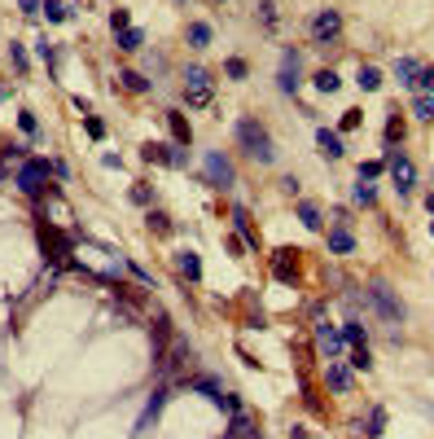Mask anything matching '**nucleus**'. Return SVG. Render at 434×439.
I'll return each mask as SVG.
<instances>
[{
    "label": "nucleus",
    "mask_w": 434,
    "mask_h": 439,
    "mask_svg": "<svg viewBox=\"0 0 434 439\" xmlns=\"http://www.w3.org/2000/svg\"><path fill=\"white\" fill-rule=\"evenodd\" d=\"M237 141H241V150L255 162H276V145H272L268 127H263L259 119H241L237 123Z\"/></svg>",
    "instance_id": "f257e3e1"
},
{
    "label": "nucleus",
    "mask_w": 434,
    "mask_h": 439,
    "mask_svg": "<svg viewBox=\"0 0 434 439\" xmlns=\"http://www.w3.org/2000/svg\"><path fill=\"white\" fill-rule=\"evenodd\" d=\"M48 158H27V162H18V176H13V185H18L27 198H40V193L48 189Z\"/></svg>",
    "instance_id": "f03ea898"
},
{
    "label": "nucleus",
    "mask_w": 434,
    "mask_h": 439,
    "mask_svg": "<svg viewBox=\"0 0 434 439\" xmlns=\"http://www.w3.org/2000/svg\"><path fill=\"white\" fill-rule=\"evenodd\" d=\"M215 84H211V71L206 67H185V102L189 106H211Z\"/></svg>",
    "instance_id": "7ed1b4c3"
},
{
    "label": "nucleus",
    "mask_w": 434,
    "mask_h": 439,
    "mask_svg": "<svg viewBox=\"0 0 434 439\" xmlns=\"http://www.w3.org/2000/svg\"><path fill=\"white\" fill-rule=\"evenodd\" d=\"M364 295H369V303H373L386 321H395V325L404 321V303H399V295H395V290H391L386 281H382V277H377V281H369V290H364Z\"/></svg>",
    "instance_id": "20e7f679"
},
{
    "label": "nucleus",
    "mask_w": 434,
    "mask_h": 439,
    "mask_svg": "<svg viewBox=\"0 0 434 439\" xmlns=\"http://www.w3.org/2000/svg\"><path fill=\"white\" fill-rule=\"evenodd\" d=\"M386 172H391V181H395V189H399V198H404V193H412V185H416V167H412L408 154L395 150V145L386 150Z\"/></svg>",
    "instance_id": "39448f33"
},
{
    "label": "nucleus",
    "mask_w": 434,
    "mask_h": 439,
    "mask_svg": "<svg viewBox=\"0 0 434 439\" xmlns=\"http://www.w3.org/2000/svg\"><path fill=\"white\" fill-rule=\"evenodd\" d=\"M141 158L145 162H162V167H189V150L185 145H162V141H149L145 150H141Z\"/></svg>",
    "instance_id": "423d86ee"
},
{
    "label": "nucleus",
    "mask_w": 434,
    "mask_h": 439,
    "mask_svg": "<svg viewBox=\"0 0 434 439\" xmlns=\"http://www.w3.org/2000/svg\"><path fill=\"white\" fill-rule=\"evenodd\" d=\"M202 172H206V185H211V189H232V181H237L232 162H228L220 150H211V154L202 158Z\"/></svg>",
    "instance_id": "0eeeda50"
},
{
    "label": "nucleus",
    "mask_w": 434,
    "mask_h": 439,
    "mask_svg": "<svg viewBox=\"0 0 434 439\" xmlns=\"http://www.w3.org/2000/svg\"><path fill=\"white\" fill-rule=\"evenodd\" d=\"M40 246H44V259H53V264H57V259L71 255L75 237H71V233H57L53 224H44V220H40Z\"/></svg>",
    "instance_id": "6e6552de"
},
{
    "label": "nucleus",
    "mask_w": 434,
    "mask_h": 439,
    "mask_svg": "<svg viewBox=\"0 0 434 439\" xmlns=\"http://www.w3.org/2000/svg\"><path fill=\"white\" fill-rule=\"evenodd\" d=\"M338 36H342V13L338 9H321L312 18V40L316 44H333Z\"/></svg>",
    "instance_id": "1a4fd4ad"
},
{
    "label": "nucleus",
    "mask_w": 434,
    "mask_h": 439,
    "mask_svg": "<svg viewBox=\"0 0 434 439\" xmlns=\"http://www.w3.org/2000/svg\"><path fill=\"white\" fill-rule=\"evenodd\" d=\"M189 386H193V391H202V396L215 404V409H224V413H237V409H241V404H237V396H228V391H224V386L215 382V378H189Z\"/></svg>",
    "instance_id": "9d476101"
},
{
    "label": "nucleus",
    "mask_w": 434,
    "mask_h": 439,
    "mask_svg": "<svg viewBox=\"0 0 434 439\" xmlns=\"http://www.w3.org/2000/svg\"><path fill=\"white\" fill-rule=\"evenodd\" d=\"M298 62H303V57H298L294 48H286V57H281V75H276V88L286 97H294L298 84H303V79H298Z\"/></svg>",
    "instance_id": "9b49d317"
},
{
    "label": "nucleus",
    "mask_w": 434,
    "mask_h": 439,
    "mask_svg": "<svg viewBox=\"0 0 434 439\" xmlns=\"http://www.w3.org/2000/svg\"><path fill=\"white\" fill-rule=\"evenodd\" d=\"M316 347H321L329 361H338V356H342V330H333L329 321H321V325H316Z\"/></svg>",
    "instance_id": "f8f14e48"
},
{
    "label": "nucleus",
    "mask_w": 434,
    "mask_h": 439,
    "mask_svg": "<svg viewBox=\"0 0 434 439\" xmlns=\"http://www.w3.org/2000/svg\"><path fill=\"white\" fill-rule=\"evenodd\" d=\"M224 439H263V435H259V421L250 417L246 409H237L232 421H228V431H224Z\"/></svg>",
    "instance_id": "ddd939ff"
},
{
    "label": "nucleus",
    "mask_w": 434,
    "mask_h": 439,
    "mask_svg": "<svg viewBox=\"0 0 434 439\" xmlns=\"http://www.w3.org/2000/svg\"><path fill=\"white\" fill-rule=\"evenodd\" d=\"M272 277L286 281V286L298 277V251H276V255H272Z\"/></svg>",
    "instance_id": "4468645a"
},
{
    "label": "nucleus",
    "mask_w": 434,
    "mask_h": 439,
    "mask_svg": "<svg viewBox=\"0 0 434 439\" xmlns=\"http://www.w3.org/2000/svg\"><path fill=\"white\" fill-rule=\"evenodd\" d=\"M325 382H329L338 396H351V386H356L351 369H346V365H338V361H329V369H325Z\"/></svg>",
    "instance_id": "2eb2a0df"
},
{
    "label": "nucleus",
    "mask_w": 434,
    "mask_h": 439,
    "mask_svg": "<svg viewBox=\"0 0 434 439\" xmlns=\"http://www.w3.org/2000/svg\"><path fill=\"white\" fill-rule=\"evenodd\" d=\"M329 251H333V255H351V251H356L351 224H333V229H329Z\"/></svg>",
    "instance_id": "dca6fc26"
},
{
    "label": "nucleus",
    "mask_w": 434,
    "mask_h": 439,
    "mask_svg": "<svg viewBox=\"0 0 434 439\" xmlns=\"http://www.w3.org/2000/svg\"><path fill=\"white\" fill-rule=\"evenodd\" d=\"M162 404H167V386H158V391L145 400V413H141V421H136V435H145V431H149V421H154V417L162 413Z\"/></svg>",
    "instance_id": "f3484780"
},
{
    "label": "nucleus",
    "mask_w": 434,
    "mask_h": 439,
    "mask_svg": "<svg viewBox=\"0 0 434 439\" xmlns=\"http://www.w3.org/2000/svg\"><path fill=\"white\" fill-rule=\"evenodd\" d=\"M395 75H399V84H404V88H416V84H421V62H416V57H399Z\"/></svg>",
    "instance_id": "a211bd4d"
},
{
    "label": "nucleus",
    "mask_w": 434,
    "mask_h": 439,
    "mask_svg": "<svg viewBox=\"0 0 434 439\" xmlns=\"http://www.w3.org/2000/svg\"><path fill=\"white\" fill-rule=\"evenodd\" d=\"M176 268H180V277L202 281V259H197V251H176Z\"/></svg>",
    "instance_id": "6ab92c4d"
},
{
    "label": "nucleus",
    "mask_w": 434,
    "mask_h": 439,
    "mask_svg": "<svg viewBox=\"0 0 434 439\" xmlns=\"http://www.w3.org/2000/svg\"><path fill=\"white\" fill-rule=\"evenodd\" d=\"M232 229H237L241 237H246V246H259V233L255 229H250V211L237 202V207H232Z\"/></svg>",
    "instance_id": "aec40b11"
},
{
    "label": "nucleus",
    "mask_w": 434,
    "mask_h": 439,
    "mask_svg": "<svg viewBox=\"0 0 434 439\" xmlns=\"http://www.w3.org/2000/svg\"><path fill=\"white\" fill-rule=\"evenodd\" d=\"M316 145H321L325 158H342V154H346V150H342V137L329 132V127H321V132H316Z\"/></svg>",
    "instance_id": "412c9836"
},
{
    "label": "nucleus",
    "mask_w": 434,
    "mask_h": 439,
    "mask_svg": "<svg viewBox=\"0 0 434 439\" xmlns=\"http://www.w3.org/2000/svg\"><path fill=\"white\" fill-rule=\"evenodd\" d=\"M167 123H172V137H176V145H189V123H185V115L180 110H167Z\"/></svg>",
    "instance_id": "4be33fe9"
},
{
    "label": "nucleus",
    "mask_w": 434,
    "mask_h": 439,
    "mask_svg": "<svg viewBox=\"0 0 434 439\" xmlns=\"http://www.w3.org/2000/svg\"><path fill=\"white\" fill-rule=\"evenodd\" d=\"M356 84H360L364 92H377V88H382V71H377V67H360V71H356Z\"/></svg>",
    "instance_id": "5701e85b"
},
{
    "label": "nucleus",
    "mask_w": 434,
    "mask_h": 439,
    "mask_svg": "<svg viewBox=\"0 0 434 439\" xmlns=\"http://www.w3.org/2000/svg\"><path fill=\"white\" fill-rule=\"evenodd\" d=\"M141 44H145V31H141V27H127V31H119V48H123V53H136Z\"/></svg>",
    "instance_id": "b1692460"
},
{
    "label": "nucleus",
    "mask_w": 434,
    "mask_h": 439,
    "mask_svg": "<svg viewBox=\"0 0 434 439\" xmlns=\"http://www.w3.org/2000/svg\"><path fill=\"white\" fill-rule=\"evenodd\" d=\"M119 84H123L127 92H149V79H145L141 71H119Z\"/></svg>",
    "instance_id": "393cba45"
},
{
    "label": "nucleus",
    "mask_w": 434,
    "mask_h": 439,
    "mask_svg": "<svg viewBox=\"0 0 434 439\" xmlns=\"http://www.w3.org/2000/svg\"><path fill=\"white\" fill-rule=\"evenodd\" d=\"M412 115L426 119V123L434 119V97H430V92H416V97H412Z\"/></svg>",
    "instance_id": "a878e982"
},
{
    "label": "nucleus",
    "mask_w": 434,
    "mask_h": 439,
    "mask_svg": "<svg viewBox=\"0 0 434 439\" xmlns=\"http://www.w3.org/2000/svg\"><path fill=\"white\" fill-rule=\"evenodd\" d=\"M298 220H303V229H321V207H316V202H303V207H298Z\"/></svg>",
    "instance_id": "bb28decb"
},
{
    "label": "nucleus",
    "mask_w": 434,
    "mask_h": 439,
    "mask_svg": "<svg viewBox=\"0 0 434 439\" xmlns=\"http://www.w3.org/2000/svg\"><path fill=\"white\" fill-rule=\"evenodd\" d=\"M342 343H351V347H369V343H364V325H360V321H346V325H342Z\"/></svg>",
    "instance_id": "cd10ccee"
},
{
    "label": "nucleus",
    "mask_w": 434,
    "mask_h": 439,
    "mask_svg": "<svg viewBox=\"0 0 434 439\" xmlns=\"http://www.w3.org/2000/svg\"><path fill=\"white\" fill-rule=\"evenodd\" d=\"M40 13H44L48 22H66V18H71V9H66L62 0H44V9H40Z\"/></svg>",
    "instance_id": "c85d7f7f"
},
{
    "label": "nucleus",
    "mask_w": 434,
    "mask_h": 439,
    "mask_svg": "<svg viewBox=\"0 0 434 439\" xmlns=\"http://www.w3.org/2000/svg\"><path fill=\"white\" fill-rule=\"evenodd\" d=\"M189 44L193 48H206L211 44V27L206 22H189Z\"/></svg>",
    "instance_id": "c756f323"
},
{
    "label": "nucleus",
    "mask_w": 434,
    "mask_h": 439,
    "mask_svg": "<svg viewBox=\"0 0 434 439\" xmlns=\"http://www.w3.org/2000/svg\"><path fill=\"white\" fill-rule=\"evenodd\" d=\"M382 172H386V158H382V162H360V172H356V176H360L364 185H373Z\"/></svg>",
    "instance_id": "7c9ffc66"
},
{
    "label": "nucleus",
    "mask_w": 434,
    "mask_h": 439,
    "mask_svg": "<svg viewBox=\"0 0 434 439\" xmlns=\"http://www.w3.org/2000/svg\"><path fill=\"white\" fill-rule=\"evenodd\" d=\"M338 84H342V79L333 75L329 67H325V71H316V88H321V92H338Z\"/></svg>",
    "instance_id": "2f4dec72"
},
{
    "label": "nucleus",
    "mask_w": 434,
    "mask_h": 439,
    "mask_svg": "<svg viewBox=\"0 0 434 439\" xmlns=\"http://www.w3.org/2000/svg\"><path fill=\"white\" fill-rule=\"evenodd\" d=\"M149 229H154V233H172V216H167V211H149Z\"/></svg>",
    "instance_id": "473e14b6"
},
{
    "label": "nucleus",
    "mask_w": 434,
    "mask_h": 439,
    "mask_svg": "<svg viewBox=\"0 0 434 439\" xmlns=\"http://www.w3.org/2000/svg\"><path fill=\"white\" fill-rule=\"evenodd\" d=\"M399 141H404V119L391 115V119H386V145H399Z\"/></svg>",
    "instance_id": "72a5a7b5"
},
{
    "label": "nucleus",
    "mask_w": 434,
    "mask_h": 439,
    "mask_svg": "<svg viewBox=\"0 0 434 439\" xmlns=\"http://www.w3.org/2000/svg\"><path fill=\"white\" fill-rule=\"evenodd\" d=\"M224 75H228V79H246V75H250V67H246V62H241V57H228V67H224Z\"/></svg>",
    "instance_id": "f704fd0d"
},
{
    "label": "nucleus",
    "mask_w": 434,
    "mask_h": 439,
    "mask_svg": "<svg viewBox=\"0 0 434 439\" xmlns=\"http://www.w3.org/2000/svg\"><path fill=\"white\" fill-rule=\"evenodd\" d=\"M382 426H386V413L373 409V417H369V439H382Z\"/></svg>",
    "instance_id": "c9c22d12"
},
{
    "label": "nucleus",
    "mask_w": 434,
    "mask_h": 439,
    "mask_svg": "<svg viewBox=\"0 0 434 439\" xmlns=\"http://www.w3.org/2000/svg\"><path fill=\"white\" fill-rule=\"evenodd\" d=\"M18 127H22L27 137H36V132H40V123H36V115H31V110H22V115H18Z\"/></svg>",
    "instance_id": "e433bc0d"
},
{
    "label": "nucleus",
    "mask_w": 434,
    "mask_h": 439,
    "mask_svg": "<svg viewBox=\"0 0 434 439\" xmlns=\"http://www.w3.org/2000/svg\"><path fill=\"white\" fill-rule=\"evenodd\" d=\"M373 198H377L373 185H364V181H360V185H356V202H360V207H373Z\"/></svg>",
    "instance_id": "4c0bfd02"
},
{
    "label": "nucleus",
    "mask_w": 434,
    "mask_h": 439,
    "mask_svg": "<svg viewBox=\"0 0 434 439\" xmlns=\"http://www.w3.org/2000/svg\"><path fill=\"white\" fill-rule=\"evenodd\" d=\"M369 365H373L369 347H356V351H351V369H369Z\"/></svg>",
    "instance_id": "58836bf2"
},
{
    "label": "nucleus",
    "mask_w": 434,
    "mask_h": 439,
    "mask_svg": "<svg viewBox=\"0 0 434 439\" xmlns=\"http://www.w3.org/2000/svg\"><path fill=\"white\" fill-rule=\"evenodd\" d=\"M110 27H114V36H119V31H127L132 22H127V9H114L110 13Z\"/></svg>",
    "instance_id": "ea45409f"
},
{
    "label": "nucleus",
    "mask_w": 434,
    "mask_h": 439,
    "mask_svg": "<svg viewBox=\"0 0 434 439\" xmlns=\"http://www.w3.org/2000/svg\"><path fill=\"white\" fill-rule=\"evenodd\" d=\"M83 127H88V137H97V141H102V137H106V123H102V119H97V115H88V119H83Z\"/></svg>",
    "instance_id": "a19ab883"
},
{
    "label": "nucleus",
    "mask_w": 434,
    "mask_h": 439,
    "mask_svg": "<svg viewBox=\"0 0 434 439\" xmlns=\"http://www.w3.org/2000/svg\"><path fill=\"white\" fill-rule=\"evenodd\" d=\"M9 57H13V67H18V71L27 75V67H31V62H27V53H22V44H13V48H9Z\"/></svg>",
    "instance_id": "79ce46f5"
},
{
    "label": "nucleus",
    "mask_w": 434,
    "mask_h": 439,
    "mask_svg": "<svg viewBox=\"0 0 434 439\" xmlns=\"http://www.w3.org/2000/svg\"><path fill=\"white\" fill-rule=\"evenodd\" d=\"M259 18L268 27H276V5H272V0H263V5H259Z\"/></svg>",
    "instance_id": "37998d69"
},
{
    "label": "nucleus",
    "mask_w": 434,
    "mask_h": 439,
    "mask_svg": "<svg viewBox=\"0 0 434 439\" xmlns=\"http://www.w3.org/2000/svg\"><path fill=\"white\" fill-rule=\"evenodd\" d=\"M36 48H40V57L48 62V67H53V62H57V48H53V44H48V40H40Z\"/></svg>",
    "instance_id": "c03bdc74"
},
{
    "label": "nucleus",
    "mask_w": 434,
    "mask_h": 439,
    "mask_svg": "<svg viewBox=\"0 0 434 439\" xmlns=\"http://www.w3.org/2000/svg\"><path fill=\"white\" fill-rule=\"evenodd\" d=\"M351 127H360V110H346L342 115V132H351Z\"/></svg>",
    "instance_id": "a18cd8bd"
},
{
    "label": "nucleus",
    "mask_w": 434,
    "mask_h": 439,
    "mask_svg": "<svg viewBox=\"0 0 434 439\" xmlns=\"http://www.w3.org/2000/svg\"><path fill=\"white\" fill-rule=\"evenodd\" d=\"M416 88H426V92H434V67H421V84Z\"/></svg>",
    "instance_id": "49530a36"
},
{
    "label": "nucleus",
    "mask_w": 434,
    "mask_h": 439,
    "mask_svg": "<svg viewBox=\"0 0 434 439\" xmlns=\"http://www.w3.org/2000/svg\"><path fill=\"white\" fill-rule=\"evenodd\" d=\"M149 198H154V193H149L145 185H136V189H132V202H141V207H149Z\"/></svg>",
    "instance_id": "de8ad7c7"
},
{
    "label": "nucleus",
    "mask_w": 434,
    "mask_h": 439,
    "mask_svg": "<svg viewBox=\"0 0 434 439\" xmlns=\"http://www.w3.org/2000/svg\"><path fill=\"white\" fill-rule=\"evenodd\" d=\"M18 5H22V13H27V18H36V13L44 9V5H40V0H18Z\"/></svg>",
    "instance_id": "09e8293b"
},
{
    "label": "nucleus",
    "mask_w": 434,
    "mask_h": 439,
    "mask_svg": "<svg viewBox=\"0 0 434 439\" xmlns=\"http://www.w3.org/2000/svg\"><path fill=\"white\" fill-rule=\"evenodd\" d=\"M290 439H316V435H312L307 426H294V431H290Z\"/></svg>",
    "instance_id": "8fccbe9b"
},
{
    "label": "nucleus",
    "mask_w": 434,
    "mask_h": 439,
    "mask_svg": "<svg viewBox=\"0 0 434 439\" xmlns=\"http://www.w3.org/2000/svg\"><path fill=\"white\" fill-rule=\"evenodd\" d=\"M426 211H430V216H434V193H426Z\"/></svg>",
    "instance_id": "3c124183"
},
{
    "label": "nucleus",
    "mask_w": 434,
    "mask_h": 439,
    "mask_svg": "<svg viewBox=\"0 0 434 439\" xmlns=\"http://www.w3.org/2000/svg\"><path fill=\"white\" fill-rule=\"evenodd\" d=\"M430 233H434V220H430Z\"/></svg>",
    "instance_id": "603ef678"
},
{
    "label": "nucleus",
    "mask_w": 434,
    "mask_h": 439,
    "mask_svg": "<svg viewBox=\"0 0 434 439\" xmlns=\"http://www.w3.org/2000/svg\"><path fill=\"white\" fill-rule=\"evenodd\" d=\"M176 5H185V0H176Z\"/></svg>",
    "instance_id": "864d4df0"
}]
</instances>
